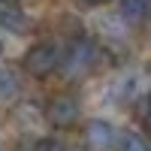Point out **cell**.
Here are the masks:
<instances>
[{"label":"cell","instance_id":"11","mask_svg":"<svg viewBox=\"0 0 151 151\" xmlns=\"http://www.w3.org/2000/svg\"><path fill=\"white\" fill-rule=\"evenodd\" d=\"M76 3H82V6H103L106 0H76Z\"/></svg>","mask_w":151,"mask_h":151},{"label":"cell","instance_id":"2","mask_svg":"<svg viewBox=\"0 0 151 151\" xmlns=\"http://www.w3.org/2000/svg\"><path fill=\"white\" fill-rule=\"evenodd\" d=\"M60 67V48L55 42H36L27 55H24V70L33 79H45Z\"/></svg>","mask_w":151,"mask_h":151},{"label":"cell","instance_id":"7","mask_svg":"<svg viewBox=\"0 0 151 151\" xmlns=\"http://www.w3.org/2000/svg\"><path fill=\"white\" fill-rule=\"evenodd\" d=\"M115 148L118 151H151V145L142 139L139 133H124V136H118Z\"/></svg>","mask_w":151,"mask_h":151},{"label":"cell","instance_id":"4","mask_svg":"<svg viewBox=\"0 0 151 151\" xmlns=\"http://www.w3.org/2000/svg\"><path fill=\"white\" fill-rule=\"evenodd\" d=\"M118 142V130L112 127L109 121H91L85 127V145L91 148V151H109V148H115Z\"/></svg>","mask_w":151,"mask_h":151},{"label":"cell","instance_id":"6","mask_svg":"<svg viewBox=\"0 0 151 151\" xmlns=\"http://www.w3.org/2000/svg\"><path fill=\"white\" fill-rule=\"evenodd\" d=\"M121 18L124 21H148L151 18V0H121Z\"/></svg>","mask_w":151,"mask_h":151},{"label":"cell","instance_id":"5","mask_svg":"<svg viewBox=\"0 0 151 151\" xmlns=\"http://www.w3.org/2000/svg\"><path fill=\"white\" fill-rule=\"evenodd\" d=\"M0 27H6L12 33L27 30V12L18 0H0Z\"/></svg>","mask_w":151,"mask_h":151},{"label":"cell","instance_id":"9","mask_svg":"<svg viewBox=\"0 0 151 151\" xmlns=\"http://www.w3.org/2000/svg\"><path fill=\"white\" fill-rule=\"evenodd\" d=\"M139 115H142V127L151 133V97H145V103H142V109H139Z\"/></svg>","mask_w":151,"mask_h":151},{"label":"cell","instance_id":"3","mask_svg":"<svg viewBox=\"0 0 151 151\" xmlns=\"http://www.w3.org/2000/svg\"><path fill=\"white\" fill-rule=\"evenodd\" d=\"M48 121L55 124L58 130H67L79 121V100L73 94H60L48 103Z\"/></svg>","mask_w":151,"mask_h":151},{"label":"cell","instance_id":"8","mask_svg":"<svg viewBox=\"0 0 151 151\" xmlns=\"http://www.w3.org/2000/svg\"><path fill=\"white\" fill-rule=\"evenodd\" d=\"M15 94H18V79L0 67V100H12Z\"/></svg>","mask_w":151,"mask_h":151},{"label":"cell","instance_id":"1","mask_svg":"<svg viewBox=\"0 0 151 151\" xmlns=\"http://www.w3.org/2000/svg\"><path fill=\"white\" fill-rule=\"evenodd\" d=\"M94 64H97V45H94L91 36H79V40H73V45L60 55V70H64L70 79H79V76L91 73Z\"/></svg>","mask_w":151,"mask_h":151},{"label":"cell","instance_id":"10","mask_svg":"<svg viewBox=\"0 0 151 151\" xmlns=\"http://www.w3.org/2000/svg\"><path fill=\"white\" fill-rule=\"evenodd\" d=\"M42 151H76V148L67 145V142H60V139H52V142H45V145H42Z\"/></svg>","mask_w":151,"mask_h":151}]
</instances>
